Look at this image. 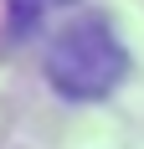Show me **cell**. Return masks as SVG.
Instances as JSON below:
<instances>
[{
	"mask_svg": "<svg viewBox=\"0 0 144 149\" xmlns=\"http://www.w3.org/2000/svg\"><path fill=\"white\" fill-rule=\"evenodd\" d=\"M124 72H129V52L113 36L108 15H98V10H77L46 41V82L72 103L108 98L124 82Z\"/></svg>",
	"mask_w": 144,
	"mask_h": 149,
	"instance_id": "1",
	"label": "cell"
},
{
	"mask_svg": "<svg viewBox=\"0 0 144 149\" xmlns=\"http://www.w3.org/2000/svg\"><path fill=\"white\" fill-rule=\"evenodd\" d=\"M5 5H10V21H15V26H26V21H36L52 0H5Z\"/></svg>",
	"mask_w": 144,
	"mask_h": 149,
	"instance_id": "2",
	"label": "cell"
}]
</instances>
